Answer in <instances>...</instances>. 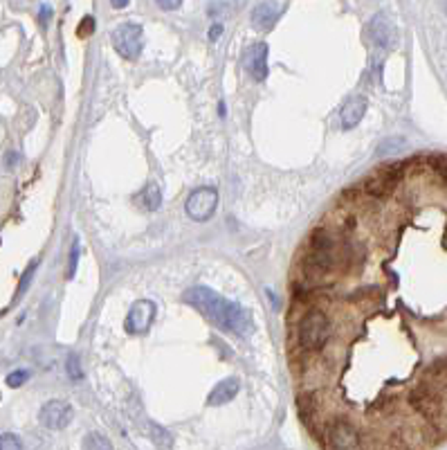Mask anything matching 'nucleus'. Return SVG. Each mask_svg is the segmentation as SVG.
<instances>
[{"mask_svg": "<svg viewBox=\"0 0 447 450\" xmlns=\"http://www.w3.org/2000/svg\"><path fill=\"white\" fill-rule=\"evenodd\" d=\"M139 201H142V207H146L149 212H156V209L162 205V192H160L158 183H149L144 187V192H142Z\"/></svg>", "mask_w": 447, "mask_h": 450, "instance_id": "nucleus-17", "label": "nucleus"}, {"mask_svg": "<svg viewBox=\"0 0 447 450\" xmlns=\"http://www.w3.org/2000/svg\"><path fill=\"white\" fill-rule=\"evenodd\" d=\"M40 18H43V23H47V18H50V7L47 5L40 9Z\"/></svg>", "mask_w": 447, "mask_h": 450, "instance_id": "nucleus-30", "label": "nucleus"}, {"mask_svg": "<svg viewBox=\"0 0 447 450\" xmlns=\"http://www.w3.org/2000/svg\"><path fill=\"white\" fill-rule=\"evenodd\" d=\"M445 12H447V0H445Z\"/></svg>", "mask_w": 447, "mask_h": 450, "instance_id": "nucleus-31", "label": "nucleus"}, {"mask_svg": "<svg viewBox=\"0 0 447 450\" xmlns=\"http://www.w3.org/2000/svg\"><path fill=\"white\" fill-rule=\"evenodd\" d=\"M73 417H75L73 405L54 398V401H47L43 407H40L38 421H40V426L47 428V430H63V428L70 426Z\"/></svg>", "mask_w": 447, "mask_h": 450, "instance_id": "nucleus-7", "label": "nucleus"}, {"mask_svg": "<svg viewBox=\"0 0 447 450\" xmlns=\"http://www.w3.org/2000/svg\"><path fill=\"white\" fill-rule=\"evenodd\" d=\"M84 448H101V450H106V448H110V442L108 439H104L99 433H90L88 435V439L84 442Z\"/></svg>", "mask_w": 447, "mask_h": 450, "instance_id": "nucleus-21", "label": "nucleus"}, {"mask_svg": "<svg viewBox=\"0 0 447 450\" xmlns=\"http://www.w3.org/2000/svg\"><path fill=\"white\" fill-rule=\"evenodd\" d=\"M27 378H29L27 369H18V372H12V374L7 376V385L9 387H20V385L27 381Z\"/></svg>", "mask_w": 447, "mask_h": 450, "instance_id": "nucleus-24", "label": "nucleus"}, {"mask_svg": "<svg viewBox=\"0 0 447 450\" xmlns=\"http://www.w3.org/2000/svg\"><path fill=\"white\" fill-rule=\"evenodd\" d=\"M218 207V192L214 187H200L196 192H191V196L187 198V214L194 221H209L214 216Z\"/></svg>", "mask_w": 447, "mask_h": 450, "instance_id": "nucleus-6", "label": "nucleus"}, {"mask_svg": "<svg viewBox=\"0 0 447 450\" xmlns=\"http://www.w3.org/2000/svg\"><path fill=\"white\" fill-rule=\"evenodd\" d=\"M409 405L418 412L421 417H425L427 421H436L443 412V401L436 396L430 387H425L423 383L418 387L411 389L409 394Z\"/></svg>", "mask_w": 447, "mask_h": 450, "instance_id": "nucleus-8", "label": "nucleus"}, {"mask_svg": "<svg viewBox=\"0 0 447 450\" xmlns=\"http://www.w3.org/2000/svg\"><path fill=\"white\" fill-rule=\"evenodd\" d=\"M423 385L430 387L441 401H445L447 398V358L436 360V363H432L427 367V372L423 376Z\"/></svg>", "mask_w": 447, "mask_h": 450, "instance_id": "nucleus-12", "label": "nucleus"}, {"mask_svg": "<svg viewBox=\"0 0 447 450\" xmlns=\"http://www.w3.org/2000/svg\"><path fill=\"white\" fill-rule=\"evenodd\" d=\"M427 165L430 169L436 174V178L441 180V183L447 185V153H434L427 158Z\"/></svg>", "mask_w": 447, "mask_h": 450, "instance_id": "nucleus-18", "label": "nucleus"}, {"mask_svg": "<svg viewBox=\"0 0 447 450\" xmlns=\"http://www.w3.org/2000/svg\"><path fill=\"white\" fill-rule=\"evenodd\" d=\"M245 66L257 82H263L268 77V45L266 43L252 45L245 54Z\"/></svg>", "mask_w": 447, "mask_h": 450, "instance_id": "nucleus-14", "label": "nucleus"}, {"mask_svg": "<svg viewBox=\"0 0 447 450\" xmlns=\"http://www.w3.org/2000/svg\"><path fill=\"white\" fill-rule=\"evenodd\" d=\"M220 34H222V25H220V23L211 25V29H209V38H211V41H218Z\"/></svg>", "mask_w": 447, "mask_h": 450, "instance_id": "nucleus-28", "label": "nucleus"}, {"mask_svg": "<svg viewBox=\"0 0 447 450\" xmlns=\"http://www.w3.org/2000/svg\"><path fill=\"white\" fill-rule=\"evenodd\" d=\"M68 376L73 378V381H81V376H84V372H81V365H79V358L75 354L68 358Z\"/></svg>", "mask_w": 447, "mask_h": 450, "instance_id": "nucleus-22", "label": "nucleus"}, {"mask_svg": "<svg viewBox=\"0 0 447 450\" xmlns=\"http://www.w3.org/2000/svg\"><path fill=\"white\" fill-rule=\"evenodd\" d=\"M404 167H407L404 163H389V165L380 167L378 172L371 174L367 180H364V185H362L364 192L373 198H387L402 180Z\"/></svg>", "mask_w": 447, "mask_h": 450, "instance_id": "nucleus-4", "label": "nucleus"}, {"mask_svg": "<svg viewBox=\"0 0 447 450\" xmlns=\"http://www.w3.org/2000/svg\"><path fill=\"white\" fill-rule=\"evenodd\" d=\"M303 266L310 275H326L338 266V243L328 230H315Z\"/></svg>", "mask_w": 447, "mask_h": 450, "instance_id": "nucleus-2", "label": "nucleus"}, {"mask_svg": "<svg viewBox=\"0 0 447 450\" xmlns=\"http://www.w3.org/2000/svg\"><path fill=\"white\" fill-rule=\"evenodd\" d=\"M113 45L124 59H137L144 47V32L137 23H121L113 32Z\"/></svg>", "mask_w": 447, "mask_h": 450, "instance_id": "nucleus-5", "label": "nucleus"}, {"mask_svg": "<svg viewBox=\"0 0 447 450\" xmlns=\"http://www.w3.org/2000/svg\"><path fill=\"white\" fill-rule=\"evenodd\" d=\"M18 448H23V442L14 433L0 435V450H18Z\"/></svg>", "mask_w": 447, "mask_h": 450, "instance_id": "nucleus-20", "label": "nucleus"}, {"mask_svg": "<svg viewBox=\"0 0 447 450\" xmlns=\"http://www.w3.org/2000/svg\"><path fill=\"white\" fill-rule=\"evenodd\" d=\"M367 97H362V95H355L351 97L347 104L342 106V128L344 131H351V128H355L360 122H362V117L364 113H367Z\"/></svg>", "mask_w": 447, "mask_h": 450, "instance_id": "nucleus-13", "label": "nucleus"}, {"mask_svg": "<svg viewBox=\"0 0 447 450\" xmlns=\"http://www.w3.org/2000/svg\"><path fill=\"white\" fill-rule=\"evenodd\" d=\"M227 14V5H209V16H225Z\"/></svg>", "mask_w": 447, "mask_h": 450, "instance_id": "nucleus-27", "label": "nucleus"}, {"mask_svg": "<svg viewBox=\"0 0 447 450\" xmlns=\"http://www.w3.org/2000/svg\"><path fill=\"white\" fill-rule=\"evenodd\" d=\"M369 36L380 47H395L398 45V29L387 14H375L369 23Z\"/></svg>", "mask_w": 447, "mask_h": 450, "instance_id": "nucleus-11", "label": "nucleus"}, {"mask_svg": "<svg viewBox=\"0 0 447 450\" xmlns=\"http://www.w3.org/2000/svg\"><path fill=\"white\" fill-rule=\"evenodd\" d=\"M128 3L130 0H110V5H113L115 9H124V7H128Z\"/></svg>", "mask_w": 447, "mask_h": 450, "instance_id": "nucleus-29", "label": "nucleus"}, {"mask_svg": "<svg viewBox=\"0 0 447 450\" xmlns=\"http://www.w3.org/2000/svg\"><path fill=\"white\" fill-rule=\"evenodd\" d=\"M77 264H79V241L75 239L73 250H70V264H68V279H73L77 273Z\"/></svg>", "mask_w": 447, "mask_h": 450, "instance_id": "nucleus-23", "label": "nucleus"}, {"mask_svg": "<svg viewBox=\"0 0 447 450\" xmlns=\"http://www.w3.org/2000/svg\"><path fill=\"white\" fill-rule=\"evenodd\" d=\"M281 14V9L274 5V3H261L254 7V12H252V23L257 25L259 29H272V25L277 23V18Z\"/></svg>", "mask_w": 447, "mask_h": 450, "instance_id": "nucleus-16", "label": "nucleus"}, {"mask_svg": "<svg viewBox=\"0 0 447 450\" xmlns=\"http://www.w3.org/2000/svg\"><path fill=\"white\" fill-rule=\"evenodd\" d=\"M156 320V304L151 302V299H137V302L128 308V315H126V331L133 333V336H139L149 331V327L153 324Z\"/></svg>", "mask_w": 447, "mask_h": 450, "instance_id": "nucleus-9", "label": "nucleus"}, {"mask_svg": "<svg viewBox=\"0 0 447 450\" xmlns=\"http://www.w3.org/2000/svg\"><path fill=\"white\" fill-rule=\"evenodd\" d=\"M326 437H328V446L338 448V450H353V448H360V444H362L360 433L349 421H344V419H338V421L328 423Z\"/></svg>", "mask_w": 447, "mask_h": 450, "instance_id": "nucleus-10", "label": "nucleus"}, {"mask_svg": "<svg viewBox=\"0 0 447 450\" xmlns=\"http://www.w3.org/2000/svg\"><path fill=\"white\" fill-rule=\"evenodd\" d=\"M187 304L196 306L198 311L209 317L220 331H227L234 336H248L252 331V317L243 306L229 302L222 295L214 293L207 286H194L182 295Z\"/></svg>", "mask_w": 447, "mask_h": 450, "instance_id": "nucleus-1", "label": "nucleus"}, {"mask_svg": "<svg viewBox=\"0 0 447 450\" xmlns=\"http://www.w3.org/2000/svg\"><path fill=\"white\" fill-rule=\"evenodd\" d=\"M36 266H38V262H32L27 266V270L23 273V277H20V284H18V293H16V297H20L23 295L27 288H29V284H32V279H34V273H36Z\"/></svg>", "mask_w": 447, "mask_h": 450, "instance_id": "nucleus-19", "label": "nucleus"}, {"mask_svg": "<svg viewBox=\"0 0 447 450\" xmlns=\"http://www.w3.org/2000/svg\"><path fill=\"white\" fill-rule=\"evenodd\" d=\"M95 32V18L93 16H86L84 21L79 25V36H88Z\"/></svg>", "mask_w": 447, "mask_h": 450, "instance_id": "nucleus-25", "label": "nucleus"}, {"mask_svg": "<svg viewBox=\"0 0 447 450\" xmlns=\"http://www.w3.org/2000/svg\"><path fill=\"white\" fill-rule=\"evenodd\" d=\"M156 3L160 9H165V12H174V9H178L182 5V0H156Z\"/></svg>", "mask_w": 447, "mask_h": 450, "instance_id": "nucleus-26", "label": "nucleus"}, {"mask_svg": "<svg viewBox=\"0 0 447 450\" xmlns=\"http://www.w3.org/2000/svg\"><path fill=\"white\" fill-rule=\"evenodd\" d=\"M238 392H241V378L238 376L222 378V381L214 389H211L207 403L209 405H225V403L232 401V398H236Z\"/></svg>", "mask_w": 447, "mask_h": 450, "instance_id": "nucleus-15", "label": "nucleus"}, {"mask_svg": "<svg viewBox=\"0 0 447 450\" xmlns=\"http://www.w3.org/2000/svg\"><path fill=\"white\" fill-rule=\"evenodd\" d=\"M297 336H299V345L306 349V352H319L331 336V322H328L326 313L317 311V308L308 311L301 317Z\"/></svg>", "mask_w": 447, "mask_h": 450, "instance_id": "nucleus-3", "label": "nucleus"}]
</instances>
